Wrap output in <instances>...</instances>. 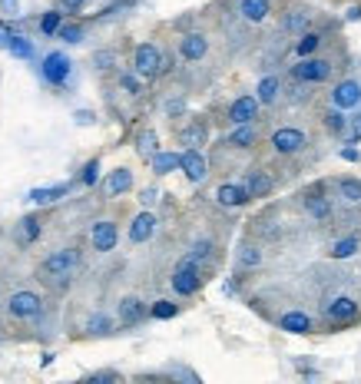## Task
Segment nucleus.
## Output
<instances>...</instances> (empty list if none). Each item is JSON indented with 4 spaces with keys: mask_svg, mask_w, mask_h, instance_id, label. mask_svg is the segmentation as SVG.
I'll return each mask as SVG.
<instances>
[{
    "mask_svg": "<svg viewBox=\"0 0 361 384\" xmlns=\"http://www.w3.org/2000/svg\"><path fill=\"white\" fill-rule=\"evenodd\" d=\"M179 169L186 173L189 182H202V179L209 176V163H206L202 149H183V153H179Z\"/></svg>",
    "mask_w": 361,
    "mask_h": 384,
    "instance_id": "obj_6",
    "label": "nucleus"
},
{
    "mask_svg": "<svg viewBox=\"0 0 361 384\" xmlns=\"http://www.w3.org/2000/svg\"><path fill=\"white\" fill-rule=\"evenodd\" d=\"M342 159H345V163H358L361 153L355 149V146H345V149H342Z\"/></svg>",
    "mask_w": 361,
    "mask_h": 384,
    "instance_id": "obj_51",
    "label": "nucleus"
},
{
    "mask_svg": "<svg viewBox=\"0 0 361 384\" xmlns=\"http://www.w3.org/2000/svg\"><path fill=\"white\" fill-rule=\"evenodd\" d=\"M119 86H123V90H126L130 96H139V93H143V83L136 80V73H123V77H119Z\"/></svg>",
    "mask_w": 361,
    "mask_h": 384,
    "instance_id": "obj_42",
    "label": "nucleus"
},
{
    "mask_svg": "<svg viewBox=\"0 0 361 384\" xmlns=\"http://www.w3.org/2000/svg\"><path fill=\"white\" fill-rule=\"evenodd\" d=\"M152 235H156V215L152 212H139L133 222H130V242L133 245H143V242H150Z\"/></svg>",
    "mask_w": 361,
    "mask_h": 384,
    "instance_id": "obj_12",
    "label": "nucleus"
},
{
    "mask_svg": "<svg viewBox=\"0 0 361 384\" xmlns=\"http://www.w3.org/2000/svg\"><path fill=\"white\" fill-rule=\"evenodd\" d=\"M0 14H3V20H17L20 17V0H0Z\"/></svg>",
    "mask_w": 361,
    "mask_h": 384,
    "instance_id": "obj_44",
    "label": "nucleus"
},
{
    "mask_svg": "<svg viewBox=\"0 0 361 384\" xmlns=\"http://www.w3.org/2000/svg\"><path fill=\"white\" fill-rule=\"evenodd\" d=\"M10 34H14V27H10L7 20H0V47H7V40H10Z\"/></svg>",
    "mask_w": 361,
    "mask_h": 384,
    "instance_id": "obj_50",
    "label": "nucleus"
},
{
    "mask_svg": "<svg viewBox=\"0 0 361 384\" xmlns=\"http://www.w3.org/2000/svg\"><path fill=\"white\" fill-rule=\"evenodd\" d=\"M302 209L308 212L312 219H328V215H331V202L325 199L322 192H308L302 199Z\"/></svg>",
    "mask_w": 361,
    "mask_h": 384,
    "instance_id": "obj_24",
    "label": "nucleus"
},
{
    "mask_svg": "<svg viewBox=\"0 0 361 384\" xmlns=\"http://www.w3.org/2000/svg\"><path fill=\"white\" fill-rule=\"evenodd\" d=\"M143 318H146V305H143L139 298H133V295H126V298L119 302V325L133 328V325H139Z\"/></svg>",
    "mask_w": 361,
    "mask_h": 384,
    "instance_id": "obj_17",
    "label": "nucleus"
},
{
    "mask_svg": "<svg viewBox=\"0 0 361 384\" xmlns=\"http://www.w3.org/2000/svg\"><path fill=\"white\" fill-rule=\"evenodd\" d=\"M7 311L14 318H20V322H30V318H37L43 311V302H40L37 291H14L10 302H7Z\"/></svg>",
    "mask_w": 361,
    "mask_h": 384,
    "instance_id": "obj_5",
    "label": "nucleus"
},
{
    "mask_svg": "<svg viewBox=\"0 0 361 384\" xmlns=\"http://www.w3.org/2000/svg\"><path fill=\"white\" fill-rule=\"evenodd\" d=\"M338 192H342L345 202L361 206V179H342V182H338Z\"/></svg>",
    "mask_w": 361,
    "mask_h": 384,
    "instance_id": "obj_33",
    "label": "nucleus"
},
{
    "mask_svg": "<svg viewBox=\"0 0 361 384\" xmlns=\"http://www.w3.org/2000/svg\"><path fill=\"white\" fill-rule=\"evenodd\" d=\"M259 116V99L255 96H239L232 106H229V123L239 126V123H252Z\"/></svg>",
    "mask_w": 361,
    "mask_h": 384,
    "instance_id": "obj_11",
    "label": "nucleus"
},
{
    "mask_svg": "<svg viewBox=\"0 0 361 384\" xmlns=\"http://www.w3.org/2000/svg\"><path fill=\"white\" fill-rule=\"evenodd\" d=\"M67 192H70V182H60V186H40V189L27 192V202H34V206H50V202L67 199Z\"/></svg>",
    "mask_w": 361,
    "mask_h": 384,
    "instance_id": "obj_13",
    "label": "nucleus"
},
{
    "mask_svg": "<svg viewBox=\"0 0 361 384\" xmlns=\"http://www.w3.org/2000/svg\"><path fill=\"white\" fill-rule=\"evenodd\" d=\"M255 139H259L255 126H252V123H239V126L229 133L226 143L232 146V149H252V146H255Z\"/></svg>",
    "mask_w": 361,
    "mask_h": 384,
    "instance_id": "obj_20",
    "label": "nucleus"
},
{
    "mask_svg": "<svg viewBox=\"0 0 361 384\" xmlns=\"http://www.w3.org/2000/svg\"><path fill=\"white\" fill-rule=\"evenodd\" d=\"M40 239V219L37 215H23L17 226V242L20 245H34Z\"/></svg>",
    "mask_w": 361,
    "mask_h": 384,
    "instance_id": "obj_26",
    "label": "nucleus"
},
{
    "mask_svg": "<svg viewBox=\"0 0 361 384\" xmlns=\"http://www.w3.org/2000/svg\"><path fill=\"white\" fill-rule=\"evenodd\" d=\"M348 20H361V7H351L348 10Z\"/></svg>",
    "mask_w": 361,
    "mask_h": 384,
    "instance_id": "obj_54",
    "label": "nucleus"
},
{
    "mask_svg": "<svg viewBox=\"0 0 361 384\" xmlns=\"http://www.w3.org/2000/svg\"><path fill=\"white\" fill-rule=\"evenodd\" d=\"M259 262H262V255H259L255 245H242V249H239V265H242V269H255Z\"/></svg>",
    "mask_w": 361,
    "mask_h": 384,
    "instance_id": "obj_38",
    "label": "nucleus"
},
{
    "mask_svg": "<svg viewBox=\"0 0 361 384\" xmlns=\"http://www.w3.org/2000/svg\"><path fill=\"white\" fill-rule=\"evenodd\" d=\"M179 53L196 63V60H202L209 53V40L202 37V34H186V37L179 40Z\"/></svg>",
    "mask_w": 361,
    "mask_h": 384,
    "instance_id": "obj_18",
    "label": "nucleus"
},
{
    "mask_svg": "<svg viewBox=\"0 0 361 384\" xmlns=\"http://www.w3.org/2000/svg\"><path fill=\"white\" fill-rule=\"evenodd\" d=\"M113 328H116V322L110 318V315H103V311H96V315H90V322H86V331H90V335H96V338L110 335Z\"/></svg>",
    "mask_w": 361,
    "mask_h": 384,
    "instance_id": "obj_30",
    "label": "nucleus"
},
{
    "mask_svg": "<svg viewBox=\"0 0 361 384\" xmlns=\"http://www.w3.org/2000/svg\"><path fill=\"white\" fill-rule=\"evenodd\" d=\"M318 43H322V34H302V40H299L295 50H299L302 57H312V53L318 50Z\"/></svg>",
    "mask_w": 361,
    "mask_h": 384,
    "instance_id": "obj_37",
    "label": "nucleus"
},
{
    "mask_svg": "<svg viewBox=\"0 0 361 384\" xmlns=\"http://www.w3.org/2000/svg\"><path fill=\"white\" fill-rule=\"evenodd\" d=\"M242 186H246L248 199H262V195H268V192H272V179H268L266 173H248Z\"/></svg>",
    "mask_w": 361,
    "mask_h": 384,
    "instance_id": "obj_27",
    "label": "nucleus"
},
{
    "mask_svg": "<svg viewBox=\"0 0 361 384\" xmlns=\"http://www.w3.org/2000/svg\"><path fill=\"white\" fill-rule=\"evenodd\" d=\"M268 10H272V0H242V7H239V14L248 23H262L268 17Z\"/></svg>",
    "mask_w": 361,
    "mask_h": 384,
    "instance_id": "obj_25",
    "label": "nucleus"
},
{
    "mask_svg": "<svg viewBox=\"0 0 361 384\" xmlns=\"http://www.w3.org/2000/svg\"><path fill=\"white\" fill-rule=\"evenodd\" d=\"M152 163V173L156 176H170L179 169V153H170V149H156V153L150 156Z\"/></svg>",
    "mask_w": 361,
    "mask_h": 384,
    "instance_id": "obj_22",
    "label": "nucleus"
},
{
    "mask_svg": "<svg viewBox=\"0 0 361 384\" xmlns=\"http://www.w3.org/2000/svg\"><path fill=\"white\" fill-rule=\"evenodd\" d=\"M345 123H348V119L342 116V110H338V106H335V113L328 110V116H325V126H328V133H345Z\"/></svg>",
    "mask_w": 361,
    "mask_h": 384,
    "instance_id": "obj_40",
    "label": "nucleus"
},
{
    "mask_svg": "<svg viewBox=\"0 0 361 384\" xmlns=\"http://www.w3.org/2000/svg\"><path fill=\"white\" fill-rule=\"evenodd\" d=\"M80 265V252L76 249H60V252H50L43 262H40V278L47 282V285L54 288H67L70 285V275L76 272Z\"/></svg>",
    "mask_w": 361,
    "mask_h": 384,
    "instance_id": "obj_1",
    "label": "nucleus"
},
{
    "mask_svg": "<svg viewBox=\"0 0 361 384\" xmlns=\"http://www.w3.org/2000/svg\"><path fill=\"white\" fill-rule=\"evenodd\" d=\"M358 252V239L355 235H348L342 242H335V249H331V259H351Z\"/></svg>",
    "mask_w": 361,
    "mask_h": 384,
    "instance_id": "obj_36",
    "label": "nucleus"
},
{
    "mask_svg": "<svg viewBox=\"0 0 361 384\" xmlns=\"http://www.w3.org/2000/svg\"><path fill=\"white\" fill-rule=\"evenodd\" d=\"M216 199H219V206H226V209H239V206H246L248 202V192H246V186L222 182V186L216 189Z\"/></svg>",
    "mask_w": 361,
    "mask_h": 384,
    "instance_id": "obj_15",
    "label": "nucleus"
},
{
    "mask_svg": "<svg viewBox=\"0 0 361 384\" xmlns=\"http://www.w3.org/2000/svg\"><path fill=\"white\" fill-rule=\"evenodd\" d=\"M139 202H143V206L150 209L152 202H156V189H143V192H139Z\"/></svg>",
    "mask_w": 361,
    "mask_h": 384,
    "instance_id": "obj_52",
    "label": "nucleus"
},
{
    "mask_svg": "<svg viewBox=\"0 0 361 384\" xmlns=\"http://www.w3.org/2000/svg\"><path fill=\"white\" fill-rule=\"evenodd\" d=\"M348 126V136H351V143H358L361 139V113L358 116H351V123H345Z\"/></svg>",
    "mask_w": 361,
    "mask_h": 384,
    "instance_id": "obj_47",
    "label": "nucleus"
},
{
    "mask_svg": "<svg viewBox=\"0 0 361 384\" xmlns=\"http://www.w3.org/2000/svg\"><path fill=\"white\" fill-rule=\"evenodd\" d=\"M3 50H7L10 57H17V60H34V53H37V50H34V40L23 37V34H17V30L10 34V40H7V47H3Z\"/></svg>",
    "mask_w": 361,
    "mask_h": 384,
    "instance_id": "obj_21",
    "label": "nucleus"
},
{
    "mask_svg": "<svg viewBox=\"0 0 361 384\" xmlns=\"http://www.w3.org/2000/svg\"><path fill=\"white\" fill-rule=\"evenodd\" d=\"M133 73L143 80H152L163 73V53L156 43H139L133 50Z\"/></svg>",
    "mask_w": 361,
    "mask_h": 384,
    "instance_id": "obj_3",
    "label": "nucleus"
},
{
    "mask_svg": "<svg viewBox=\"0 0 361 384\" xmlns=\"http://www.w3.org/2000/svg\"><path fill=\"white\" fill-rule=\"evenodd\" d=\"M331 103L338 106V110H355L361 103V83L358 80H345L335 86V93H331Z\"/></svg>",
    "mask_w": 361,
    "mask_h": 384,
    "instance_id": "obj_10",
    "label": "nucleus"
},
{
    "mask_svg": "<svg viewBox=\"0 0 361 384\" xmlns=\"http://www.w3.org/2000/svg\"><path fill=\"white\" fill-rule=\"evenodd\" d=\"M331 63L328 60H312V57H305L295 70H292V77L295 80H302V83H322V80L331 77Z\"/></svg>",
    "mask_w": 361,
    "mask_h": 384,
    "instance_id": "obj_7",
    "label": "nucleus"
},
{
    "mask_svg": "<svg viewBox=\"0 0 361 384\" xmlns=\"http://www.w3.org/2000/svg\"><path fill=\"white\" fill-rule=\"evenodd\" d=\"M206 139H209V126H206L202 119H192L189 126L179 133V143H183L186 149H202V146H206Z\"/></svg>",
    "mask_w": 361,
    "mask_h": 384,
    "instance_id": "obj_16",
    "label": "nucleus"
},
{
    "mask_svg": "<svg viewBox=\"0 0 361 384\" xmlns=\"http://www.w3.org/2000/svg\"><path fill=\"white\" fill-rule=\"evenodd\" d=\"M70 73H73V63H70V57L63 50L47 53L43 63H40V77H43V83H50V86H67Z\"/></svg>",
    "mask_w": 361,
    "mask_h": 384,
    "instance_id": "obj_2",
    "label": "nucleus"
},
{
    "mask_svg": "<svg viewBox=\"0 0 361 384\" xmlns=\"http://www.w3.org/2000/svg\"><path fill=\"white\" fill-rule=\"evenodd\" d=\"M57 3H60V10H67V14H80L90 0H57Z\"/></svg>",
    "mask_w": 361,
    "mask_h": 384,
    "instance_id": "obj_46",
    "label": "nucleus"
},
{
    "mask_svg": "<svg viewBox=\"0 0 361 384\" xmlns=\"http://www.w3.org/2000/svg\"><path fill=\"white\" fill-rule=\"evenodd\" d=\"M156 143H159V139H156V130H143V133L136 136V149H139V156H143V159H150V156L159 149Z\"/></svg>",
    "mask_w": 361,
    "mask_h": 384,
    "instance_id": "obj_34",
    "label": "nucleus"
},
{
    "mask_svg": "<svg viewBox=\"0 0 361 384\" xmlns=\"http://www.w3.org/2000/svg\"><path fill=\"white\" fill-rule=\"evenodd\" d=\"M170 374H176V378H186V381H199L192 371H186V368H170Z\"/></svg>",
    "mask_w": 361,
    "mask_h": 384,
    "instance_id": "obj_53",
    "label": "nucleus"
},
{
    "mask_svg": "<svg viewBox=\"0 0 361 384\" xmlns=\"http://www.w3.org/2000/svg\"><path fill=\"white\" fill-rule=\"evenodd\" d=\"M279 325H282V331H288V335H308V331H312V318H308L305 311H286Z\"/></svg>",
    "mask_w": 361,
    "mask_h": 384,
    "instance_id": "obj_23",
    "label": "nucleus"
},
{
    "mask_svg": "<svg viewBox=\"0 0 361 384\" xmlns=\"http://www.w3.org/2000/svg\"><path fill=\"white\" fill-rule=\"evenodd\" d=\"M305 146V133L302 130H292V126H286V130H275L272 133V149L279 156H292L299 153Z\"/></svg>",
    "mask_w": 361,
    "mask_h": 384,
    "instance_id": "obj_9",
    "label": "nucleus"
},
{
    "mask_svg": "<svg viewBox=\"0 0 361 384\" xmlns=\"http://www.w3.org/2000/svg\"><path fill=\"white\" fill-rule=\"evenodd\" d=\"M308 23H312V14H308V10H292V14H286V20H282V27H286L288 34H305Z\"/></svg>",
    "mask_w": 361,
    "mask_h": 384,
    "instance_id": "obj_29",
    "label": "nucleus"
},
{
    "mask_svg": "<svg viewBox=\"0 0 361 384\" xmlns=\"http://www.w3.org/2000/svg\"><path fill=\"white\" fill-rule=\"evenodd\" d=\"M60 23H63V10H47V14L40 17V34H43V37H54Z\"/></svg>",
    "mask_w": 361,
    "mask_h": 384,
    "instance_id": "obj_35",
    "label": "nucleus"
},
{
    "mask_svg": "<svg viewBox=\"0 0 361 384\" xmlns=\"http://www.w3.org/2000/svg\"><path fill=\"white\" fill-rule=\"evenodd\" d=\"M113 63H116L113 50H96V53H93V67H96V70H110Z\"/></svg>",
    "mask_w": 361,
    "mask_h": 384,
    "instance_id": "obj_41",
    "label": "nucleus"
},
{
    "mask_svg": "<svg viewBox=\"0 0 361 384\" xmlns=\"http://www.w3.org/2000/svg\"><path fill=\"white\" fill-rule=\"evenodd\" d=\"M73 123H76V126H93V123H96V113H93V110H76V113H73Z\"/></svg>",
    "mask_w": 361,
    "mask_h": 384,
    "instance_id": "obj_45",
    "label": "nucleus"
},
{
    "mask_svg": "<svg viewBox=\"0 0 361 384\" xmlns=\"http://www.w3.org/2000/svg\"><path fill=\"white\" fill-rule=\"evenodd\" d=\"M209 252H212V242H209V239H199V242H192L189 259H192V262H199V259H206Z\"/></svg>",
    "mask_w": 361,
    "mask_h": 384,
    "instance_id": "obj_43",
    "label": "nucleus"
},
{
    "mask_svg": "<svg viewBox=\"0 0 361 384\" xmlns=\"http://www.w3.org/2000/svg\"><path fill=\"white\" fill-rule=\"evenodd\" d=\"M90 381H93V384H103V381H119V371H96V374H90Z\"/></svg>",
    "mask_w": 361,
    "mask_h": 384,
    "instance_id": "obj_48",
    "label": "nucleus"
},
{
    "mask_svg": "<svg viewBox=\"0 0 361 384\" xmlns=\"http://www.w3.org/2000/svg\"><path fill=\"white\" fill-rule=\"evenodd\" d=\"M57 40H63V43H83V37H86V30H83V23H60L57 34H54Z\"/></svg>",
    "mask_w": 361,
    "mask_h": 384,
    "instance_id": "obj_31",
    "label": "nucleus"
},
{
    "mask_svg": "<svg viewBox=\"0 0 361 384\" xmlns=\"http://www.w3.org/2000/svg\"><path fill=\"white\" fill-rule=\"evenodd\" d=\"M183 110H186V103H183V99H170V103H166V113L170 116H179Z\"/></svg>",
    "mask_w": 361,
    "mask_h": 384,
    "instance_id": "obj_49",
    "label": "nucleus"
},
{
    "mask_svg": "<svg viewBox=\"0 0 361 384\" xmlns=\"http://www.w3.org/2000/svg\"><path fill=\"white\" fill-rule=\"evenodd\" d=\"M279 93H282V83H279V77H262L259 90H255V99H259V106H262V103H266V106H272V103L279 99Z\"/></svg>",
    "mask_w": 361,
    "mask_h": 384,
    "instance_id": "obj_28",
    "label": "nucleus"
},
{
    "mask_svg": "<svg viewBox=\"0 0 361 384\" xmlns=\"http://www.w3.org/2000/svg\"><path fill=\"white\" fill-rule=\"evenodd\" d=\"M170 282H172V291H176V295H186V298L199 291V282H202V278H199V269H196V262H192L189 255L179 259V265H176Z\"/></svg>",
    "mask_w": 361,
    "mask_h": 384,
    "instance_id": "obj_4",
    "label": "nucleus"
},
{
    "mask_svg": "<svg viewBox=\"0 0 361 384\" xmlns=\"http://www.w3.org/2000/svg\"><path fill=\"white\" fill-rule=\"evenodd\" d=\"M96 179H100V159H90V163H86V166H83V173H80V182H83V186H96Z\"/></svg>",
    "mask_w": 361,
    "mask_h": 384,
    "instance_id": "obj_39",
    "label": "nucleus"
},
{
    "mask_svg": "<svg viewBox=\"0 0 361 384\" xmlns=\"http://www.w3.org/2000/svg\"><path fill=\"white\" fill-rule=\"evenodd\" d=\"M133 189V173L130 169H113V173L106 176V195L110 199H116V195H126V192Z\"/></svg>",
    "mask_w": 361,
    "mask_h": 384,
    "instance_id": "obj_19",
    "label": "nucleus"
},
{
    "mask_svg": "<svg viewBox=\"0 0 361 384\" xmlns=\"http://www.w3.org/2000/svg\"><path fill=\"white\" fill-rule=\"evenodd\" d=\"M325 315H328L331 322H351V318L358 315V302H355V298H348V295L331 298V302L325 305Z\"/></svg>",
    "mask_w": 361,
    "mask_h": 384,
    "instance_id": "obj_14",
    "label": "nucleus"
},
{
    "mask_svg": "<svg viewBox=\"0 0 361 384\" xmlns=\"http://www.w3.org/2000/svg\"><path fill=\"white\" fill-rule=\"evenodd\" d=\"M150 315L156 318V322H170V318H176V315H179V305H172L170 298H159V302H152Z\"/></svg>",
    "mask_w": 361,
    "mask_h": 384,
    "instance_id": "obj_32",
    "label": "nucleus"
},
{
    "mask_svg": "<svg viewBox=\"0 0 361 384\" xmlns=\"http://www.w3.org/2000/svg\"><path fill=\"white\" fill-rule=\"evenodd\" d=\"M90 242H93L96 252H113L116 242H119V229H116L113 219H100V222H93V229H90Z\"/></svg>",
    "mask_w": 361,
    "mask_h": 384,
    "instance_id": "obj_8",
    "label": "nucleus"
}]
</instances>
